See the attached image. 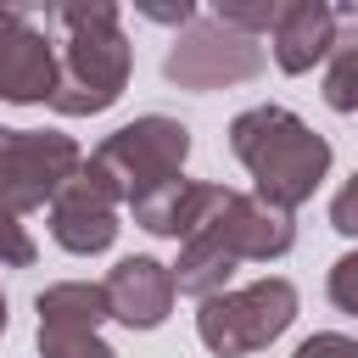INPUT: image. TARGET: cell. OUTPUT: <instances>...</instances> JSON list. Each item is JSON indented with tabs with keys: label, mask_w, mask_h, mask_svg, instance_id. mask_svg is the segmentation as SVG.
Here are the masks:
<instances>
[{
	"label": "cell",
	"mask_w": 358,
	"mask_h": 358,
	"mask_svg": "<svg viewBox=\"0 0 358 358\" xmlns=\"http://www.w3.org/2000/svg\"><path fill=\"white\" fill-rule=\"evenodd\" d=\"M229 151L252 173L257 201H268L280 213H296L330 173V140L313 123H302L291 106H274V101L246 106L229 123Z\"/></svg>",
	"instance_id": "6da1fadb"
},
{
	"label": "cell",
	"mask_w": 358,
	"mask_h": 358,
	"mask_svg": "<svg viewBox=\"0 0 358 358\" xmlns=\"http://www.w3.org/2000/svg\"><path fill=\"white\" fill-rule=\"evenodd\" d=\"M56 22L67 28V39H62V56H56L50 112H62V117H95V112H106L123 95V84L134 73V45H129L112 0L56 6Z\"/></svg>",
	"instance_id": "7a4b0ae2"
},
{
	"label": "cell",
	"mask_w": 358,
	"mask_h": 358,
	"mask_svg": "<svg viewBox=\"0 0 358 358\" xmlns=\"http://www.w3.org/2000/svg\"><path fill=\"white\" fill-rule=\"evenodd\" d=\"M296 319V285L280 274H263L241 291H218L196 308V336L207 352L218 358H246L263 352L268 341H280Z\"/></svg>",
	"instance_id": "3957f363"
},
{
	"label": "cell",
	"mask_w": 358,
	"mask_h": 358,
	"mask_svg": "<svg viewBox=\"0 0 358 358\" xmlns=\"http://www.w3.org/2000/svg\"><path fill=\"white\" fill-rule=\"evenodd\" d=\"M185 157H190V129L179 117L145 112V117L112 129L90 151V168H101V179L117 190V201H134V196L157 190L162 179H179Z\"/></svg>",
	"instance_id": "277c9868"
},
{
	"label": "cell",
	"mask_w": 358,
	"mask_h": 358,
	"mask_svg": "<svg viewBox=\"0 0 358 358\" xmlns=\"http://www.w3.org/2000/svg\"><path fill=\"white\" fill-rule=\"evenodd\" d=\"M84 151L62 129H6L0 123V207L6 213H34L50 207L56 190L78 173Z\"/></svg>",
	"instance_id": "5b68a950"
},
{
	"label": "cell",
	"mask_w": 358,
	"mask_h": 358,
	"mask_svg": "<svg viewBox=\"0 0 358 358\" xmlns=\"http://www.w3.org/2000/svg\"><path fill=\"white\" fill-rule=\"evenodd\" d=\"M162 73L179 90H229V84H246L263 73V45L252 34H235L218 17H190L173 34Z\"/></svg>",
	"instance_id": "8992f818"
},
{
	"label": "cell",
	"mask_w": 358,
	"mask_h": 358,
	"mask_svg": "<svg viewBox=\"0 0 358 358\" xmlns=\"http://www.w3.org/2000/svg\"><path fill=\"white\" fill-rule=\"evenodd\" d=\"M117 190L101 179V168H90V157L78 162V173L56 190V201H50V241L62 246V252H73V257H95V252H106L112 241H117Z\"/></svg>",
	"instance_id": "52a82bcc"
},
{
	"label": "cell",
	"mask_w": 358,
	"mask_h": 358,
	"mask_svg": "<svg viewBox=\"0 0 358 358\" xmlns=\"http://www.w3.org/2000/svg\"><path fill=\"white\" fill-rule=\"evenodd\" d=\"M56 90V45L22 6H0V101L39 106Z\"/></svg>",
	"instance_id": "ba28073f"
},
{
	"label": "cell",
	"mask_w": 358,
	"mask_h": 358,
	"mask_svg": "<svg viewBox=\"0 0 358 358\" xmlns=\"http://www.w3.org/2000/svg\"><path fill=\"white\" fill-rule=\"evenodd\" d=\"M229 185H207V179H162L157 190H145V196H134L129 201V213H134V224L140 229H151V235H168V241H190V235H201L224 207H229Z\"/></svg>",
	"instance_id": "9c48e42d"
},
{
	"label": "cell",
	"mask_w": 358,
	"mask_h": 358,
	"mask_svg": "<svg viewBox=\"0 0 358 358\" xmlns=\"http://www.w3.org/2000/svg\"><path fill=\"white\" fill-rule=\"evenodd\" d=\"M201 235H213L235 263H274V257H285L291 246H296V224H291V213H280V207H268V201H257V196H229V207L201 229Z\"/></svg>",
	"instance_id": "30bf717a"
},
{
	"label": "cell",
	"mask_w": 358,
	"mask_h": 358,
	"mask_svg": "<svg viewBox=\"0 0 358 358\" xmlns=\"http://www.w3.org/2000/svg\"><path fill=\"white\" fill-rule=\"evenodd\" d=\"M101 291H106V308H112V319L117 324H129V330H157L168 313H173V274H168V263H157V257H117L112 263V274L101 280Z\"/></svg>",
	"instance_id": "8fae6325"
},
{
	"label": "cell",
	"mask_w": 358,
	"mask_h": 358,
	"mask_svg": "<svg viewBox=\"0 0 358 358\" xmlns=\"http://www.w3.org/2000/svg\"><path fill=\"white\" fill-rule=\"evenodd\" d=\"M336 28H341V11L336 6H324V0H280V17L268 28L274 67L280 73H313L330 56Z\"/></svg>",
	"instance_id": "7c38bea8"
},
{
	"label": "cell",
	"mask_w": 358,
	"mask_h": 358,
	"mask_svg": "<svg viewBox=\"0 0 358 358\" xmlns=\"http://www.w3.org/2000/svg\"><path fill=\"white\" fill-rule=\"evenodd\" d=\"M39 308V330H101V319H112L106 291L95 280H56L34 296Z\"/></svg>",
	"instance_id": "4fadbf2b"
},
{
	"label": "cell",
	"mask_w": 358,
	"mask_h": 358,
	"mask_svg": "<svg viewBox=\"0 0 358 358\" xmlns=\"http://www.w3.org/2000/svg\"><path fill=\"white\" fill-rule=\"evenodd\" d=\"M168 274H173V291H179V296L207 302V296L229 291L235 257H229V252H224L213 235H190V241H179V257L168 263Z\"/></svg>",
	"instance_id": "5bb4252c"
},
{
	"label": "cell",
	"mask_w": 358,
	"mask_h": 358,
	"mask_svg": "<svg viewBox=\"0 0 358 358\" xmlns=\"http://www.w3.org/2000/svg\"><path fill=\"white\" fill-rule=\"evenodd\" d=\"M324 106L358 112V11H352L347 28H336V45L324 56Z\"/></svg>",
	"instance_id": "9a60e30c"
},
{
	"label": "cell",
	"mask_w": 358,
	"mask_h": 358,
	"mask_svg": "<svg viewBox=\"0 0 358 358\" xmlns=\"http://www.w3.org/2000/svg\"><path fill=\"white\" fill-rule=\"evenodd\" d=\"M39 358H117L101 330H39Z\"/></svg>",
	"instance_id": "2e32d148"
},
{
	"label": "cell",
	"mask_w": 358,
	"mask_h": 358,
	"mask_svg": "<svg viewBox=\"0 0 358 358\" xmlns=\"http://www.w3.org/2000/svg\"><path fill=\"white\" fill-rule=\"evenodd\" d=\"M213 17H218V22H229L235 34H252V39H257V34H268V28H274L280 0H252V6H246V0H218V6H213Z\"/></svg>",
	"instance_id": "e0dca14e"
},
{
	"label": "cell",
	"mask_w": 358,
	"mask_h": 358,
	"mask_svg": "<svg viewBox=\"0 0 358 358\" xmlns=\"http://www.w3.org/2000/svg\"><path fill=\"white\" fill-rule=\"evenodd\" d=\"M34 257H39V246H34L28 224H22L17 213H6V207H0V263H6V268H28Z\"/></svg>",
	"instance_id": "ac0fdd59"
},
{
	"label": "cell",
	"mask_w": 358,
	"mask_h": 358,
	"mask_svg": "<svg viewBox=\"0 0 358 358\" xmlns=\"http://www.w3.org/2000/svg\"><path fill=\"white\" fill-rule=\"evenodd\" d=\"M324 291H330V302H336L341 313H352V319H358V252H341V257L330 263Z\"/></svg>",
	"instance_id": "d6986e66"
},
{
	"label": "cell",
	"mask_w": 358,
	"mask_h": 358,
	"mask_svg": "<svg viewBox=\"0 0 358 358\" xmlns=\"http://www.w3.org/2000/svg\"><path fill=\"white\" fill-rule=\"evenodd\" d=\"M291 358H358V341L341 336V330H319V336H308Z\"/></svg>",
	"instance_id": "ffe728a7"
},
{
	"label": "cell",
	"mask_w": 358,
	"mask_h": 358,
	"mask_svg": "<svg viewBox=\"0 0 358 358\" xmlns=\"http://www.w3.org/2000/svg\"><path fill=\"white\" fill-rule=\"evenodd\" d=\"M330 229H341V235H358V173L330 196Z\"/></svg>",
	"instance_id": "44dd1931"
},
{
	"label": "cell",
	"mask_w": 358,
	"mask_h": 358,
	"mask_svg": "<svg viewBox=\"0 0 358 358\" xmlns=\"http://www.w3.org/2000/svg\"><path fill=\"white\" fill-rule=\"evenodd\" d=\"M140 11H145L151 22H179V28L196 17V6H190V0H179V6H140Z\"/></svg>",
	"instance_id": "7402d4cb"
},
{
	"label": "cell",
	"mask_w": 358,
	"mask_h": 358,
	"mask_svg": "<svg viewBox=\"0 0 358 358\" xmlns=\"http://www.w3.org/2000/svg\"><path fill=\"white\" fill-rule=\"evenodd\" d=\"M6 319H11V313H6V291H0V336H6Z\"/></svg>",
	"instance_id": "603a6c76"
}]
</instances>
